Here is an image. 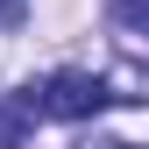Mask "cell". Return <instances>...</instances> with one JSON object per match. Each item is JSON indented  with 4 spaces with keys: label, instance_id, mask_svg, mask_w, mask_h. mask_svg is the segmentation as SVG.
Masks as SVG:
<instances>
[{
    "label": "cell",
    "instance_id": "obj_1",
    "mask_svg": "<svg viewBox=\"0 0 149 149\" xmlns=\"http://www.w3.org/2000/svg\"><path fill=\"white\" fill-rule=\"evenodd\" d=\"M107 100H114V85L92 78V71H57V78L36 92V107H43L50 121H85V114H100Z\"/></svg>",
    "mask_w": 149,
    "mask_h": 149
},
{
    "label": "cell",
    "instance_id": "obj_2",
    "mask_svg": "<svg viewBox=\"0 0 149 149\" xmlns=\"http://www.w3.org/2000/svg\"><path fill=\"white\" fill-rule=\"evenodd\" d=\"M43 114L36 107V92H22V100H0V149H22V135H29V121Z\"/></svg>",
    "mask_w": 149,
    "mask_h": 149
},
{
    "label": "cell",
    "instance_id": "obj_3",
    "mask_svg": "<svg viewBox=\"0 0 149 149\" xmlns=\"http://www.w3.org/2000/svg\"><path fill=\"white\" fill-rule=\"evenodd\" d=\"M22 7L29 0H0V22H22Z\"/></svg>",
    "mask_w": 149,
    "mask_h": 149
},
{
    "label": "cell",
    "instance_id": "obj_4",
    "mask_svg": "<svg viewBox=\"0 0 149 149\" xmlns=\"http://www.w3.org/2000/svg\"><path fill=\"white\" fill-rule=\"evenodd\" d=\"M107 149H142V142H107Z\"/></svg>",
    "mask_w": 149,
    "mask_h": 149
}]
</instances>
